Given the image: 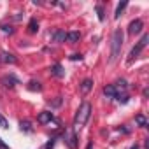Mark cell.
I'll return each mask as SVG.
<instances>
[{"mask_svg": "<svg viewBox=\"0 0 149 149\" xmlns=\"http://www.w3.org/2000/svg\"><path fill=\"white\" fill-rule=\"evenodd\" d=\"M91 104H88V102H83L81 105H79V109H77V112H76V118H74V126L76 128H81V126H84L86 123H88V119H90V116H91Z\"/></svg>", "mask_w": 149, "mask_h": 149, "instance_id": "1", "label": "cell"}, {"mask_svg": "<svg viewBox=\"0 0 149 149\" xmlns=\"http://www.w3.org/2000/svg\"><path fill=\"white\" fill-rule=\"evenodd\" d=\"M121 46H123V32L121 30H114L112 37H111V63H114L119 58L121 53Z\"/></svg>", "mask_w": 149, "mask_h": 149, "instance_id": "2", "label": "cell"}, {"mask_svg": "<svg viewBox=\"0 0 149 149\" xmlns=\"http://www.w3.org/2000/svg\"><path fill=\"white\" fill-rule=\"evenodd\" d=\"M147 40H149V35H147V33H144V35L140 37V40L137 42V46H135V47H133V49L130 51V61H132L133 58H137V56H139V54L142 53V49H144V47L147 46Z\"/></svg>", "mask_w": 149, "mask_h": 149, "instance_id": "3", "label": "cell"}, {"mask_svg": "<svg viewBox=\"0 0 149 149\" xmlns=\"http://www.w3.org/2000/svg\"><path fill=\"white\" fill-rule=\"evenodd\" d=\"M63 139H65V144H67L70 149H76V147H77V137H76V133H74L70 128H67V130H65Z\"/></svg>", "mask_w": 149, "mask_h": 149, "instance_id": "4", "label": "cell"}, {"mask_svg": "<svg viewBox=\"0 0 149 149\" xmlns=\"http://www.w3.org/2000/svg\"><path fill=\"white\" fill-rule=\"evenodd\" d=\"M142 28H144V23H142V19H135V21H132V23H130V26H128V32H130L132 35H137V33H140V32H142Z\"/></svg>", "mask_w": 149, "mask_h": 149, "instance_id": "5", "label": "cell"}, {"mask_svg": "<svg viewBox=\"0 0 149 149\" xmlns=\"http://www.w3.org/2000/svg\"><path fill=\"white\" fill-rule=\"evenodd\" d=\"M49 37L53 39V42H65V39H67V33L63 32V30H56V32H53V33H49Z\"/></svg>", "mask_w": 149, "mask_h": 149, "instance_id": "6", "label": "cell"}, {"mask_svg": "<svg viewBox=\"0 0 149 149\" xmlns=\"http://www.w3.org/2000/svg\"><path fill=\"white\" fill-rule=\"evenodd\" d=\"M104 95H105V97H109V98H118L121 93H118V90L114 88V84H109V86H105V88H104Z\"/></svg>", "mask_w": 149, "mask_h": 149, "instance_id": "7", "label": "cell"}, {"mask_svg": "<svg viewBox=\"0 0 149 149\" xmlns=\"http://www.w3.org/2000/svg\"><path fill=\"white\" fill-rule=\"evenodd\" d=\"M2 84H4L6 88H14V86L18 84V79H16L14 76H4V77H2Z\"/></svg>", "mask_w": 149, "mask_h": 149, "instance_id": "8", "label": "cell"}, {"mask_svg": "<svg viewBox=\"0 0 149 149\" xmlns=\"http://www.w3.org/2000/svg\"><path fill=\"white\" fill-rule=\"evenodd\" d=\"M37 121H39L40 125H46V123H51V121H53V114H51V112H47V111H44V112H40V114H39V118H37Z\"/></svg>", "mask_w": 149, "mask_h": 149, "instance_id": "9", "label": "cell"}, {"mask_svg": "<svg viewBox=\"0 0 149 149\" xmlns=\"http://www.w3.org/2000/svg\"><path fill=\"white\" fill-rule=\"evenodd\" d=\"M51 74H53V76H56V77H63L65 76V70H63V67L60 63H54L51 67Z\"/></svg>", "mask_w": 149, "mask_h": 149, "instance_id": "10", "label": "cell"}, {"mask_svg": "<svg viewBox=\"0 0 149 149\" xmlns=\"http://www.w3.org/2000/svg\"><path fill=\"white\" fill-rule=\"evenodd\" d=\"M2 61H6V63H16L18 60H16V56L14 54H11V53H7V51H2Z\"/></svg>", "mask_w": 149, "mask_h": 149, "instance_id": "11", "label": "cell"}, {"mask_svg": "<svg viewBox=\"0 0 149 149\" xmlns=\"http://www.w3.org/2000/svg\"><path fill=\"white\" fill-rule=\"evenodd\" d=\"M79 39H81V33H79V32H68V33H67V40H68L70 44H76Z\"/></svg>", "mask_w": 149, "mask_h": 149, "instance_id": "12", "label": "cell"}, {"mask_svg": "<svg viewBox=\"0 0 149 149\" xmlns=\"http://www.w3.org/2000/svg\"><path fill=\"white\" fill-rule=\"evenodd\" d=\"M91 88H93V81H91V79H84V81L81 83V91H83V93H88Z\"/></svg>", "mask_w": 149, "mask_h": 149, "instance_id": "13", "label": "cell"}, {"mask_svg": "<svg viewBox=\"0 0 149 149\" xmlns=\"http://www.w3.org/2000/svg\"><path fill=\"white\" fill-rule=\"evenodd\" d=\"M37 30H39V23H37V19H35V18H32V19H30V23H28V32H30V33H35Z\"/></svg>", "mask_w": 149, "mask_h": 149, "instance_id": "14", "label": "cell"}, {"mask_svg": "<svg viewBox=\"0 0 149 149\" xmlns=\"http://www.w3.org/2000/svg\"><path fill=\"white\" fill-rule=\"evenodd\" d=\"M28 90H30V91H40L42 86H40L39 81H30V83H28Z\"/></svg>", "mask_w": 149, "mask_h": 149, "instance_id": "15", "label": "cell"}, {"mask_svg": "<svg viewBox=\"0 0 149 149\" xmlns=\"http://www.w3.org/2000/svg\"><path fill=\"white\" fill-rule=\"evenodd\" d=\"M135 121H137V125H139V126H142V128H146V126H147V119H146L142 114L135 116Z\"/></svg>", "mask_w": 149, "mask_h": 149, "instance_id": "16", "label": "cell"}, {"mask_svg": "<svg viewBox=\"0 0 149 149\" xmlns=\"http://www.w3.org/2000/svg\"><path fill=\"white\" fill-rule=\"evenodd\" d=\"M128 6V2H121L119 6H118V9H116V14H114V18L116 19H119V16H121V13H123V9Z\"/></svg>", "mask_w": 149, "mask_h": 149, "instance_id": "17", "label": "cell"}, {"mask_svg": "<svg viewBox=\"0 0 149 149\" xmlns=\"http://www.w3.org/2000/svg\"><path fill=\"white\" fill-rule=\"evenodd\" d=\"M19 128H21L23 132H28V133H30V132H32V123H30V121H21V123H19Z\"/></svg>", "mask_w": 149, "mask_h": 149, "instance_id": "18", "label": "cell"}, {"mask_svg": "<svg viewBox=\"0 0 149 149\" xmlns=\"http://www.w3.org/2000/svg\"><path fill=\"white\" fill-rule=\"evenodd\" d=\"M0 128H9V123H7V119L0 114Z\"/></svg>", "mask_w": 149, "mask_h": 149, "instance_id": "19", "label": "cell"}, {"mask_svg": "<svg viewBox=\"0 0 149 149\" xmlns=\"http://www.w3.org/2000/svg\"><path fill=\"white\" fill-rule=\"evenodd\" d=\"M0 28H2V32H4V33H9V35L14 32V30H13V26H7V25H2Z\"/></svg>", "mask_w": 149, "mask_h": 149, "instance_id": "20", "label": "cell"}, {"mask_svg": "<svg viewBox=\"0 0 149 149\" xmlns=\"http://www.w3.org/2000/svg\"><path fill=\"white\" fill-rule=\"evenodd\" d=\"M97 13H98V19H100V21H104V19H105V16H104V9H102L100 6L97 7Z\"/></svg>", "mask_w": 149, "mask_h": 149, "instance_id": "21", "label": "cell"}, {"mask_svg": "<svg viewBox=\"0 0 149 149\" xmlns=\"http://www.w3.org/2000/svg\"><path fill=\"white\" fill-rule=\"evenodd\" d=\"M0 149H9V146H7V144L2 140V139H0Z\"/></svg>", "mask_w": 149, "mask_h": 149, "instance_id": "22", "label": "cell"}, {"mask_svg": "<svg viewBox=\"0 0 149 149\" xmlns=\"http://www.w3.org/2000/svg\"><path fill=\"white\" fill-rule=\"evenodd\" d=\"M81 58H83L81 54H72V56H70V60H74V61H77V60H81Z\"/></svg>", "mask_w": 149, "mask_h": 149, "instance_id": "23", "label": "cell"}, {"mask_svg": "<svg viewBox=\"0 0 149 149\" xmlns=\"http://www.w3.org/2000/svg\"><path fill=\"white\" fill-rule=\"evenodd\" d=\"M130 149H139V146H137V144H133V146H132Z\"/></svg>", "mask_w": 149, "mask_h": 149, "instance_id": "24", "label": "cell"}, {"mask_svg": "<svg viewBox=\"0 0 149 149\" xmlns=\"http://www.w3.org/2000/svg\"><path fill=\"white\" fill-rule=\"evenodd\" d=\"M86 149H93V144H91V142H90V144H88V147H86Z\"/></svg>", "mask_w": 149, "mask_h": 149, "instance_id": "25", "label": "cell"}]
</instances>
